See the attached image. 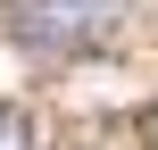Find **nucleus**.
Returning <instances> with one entry per match:
<instances>
[{"label":"nucleus","instance_id":"1","mask_svg":"<svg viewBox=\"0 0 158 150\" xmlns=\"http://www.w3.org/2000/svg\"><path fill=\"white\" fill-rule=\"evenodd\" d=\"M133 0H8V33L33 58H92L117 42Z\"/></svg>","mask_w":158,"mask_h":150},{"label":"nucleus","instance_id":"2","mask_svg":"<svg viewBox=\"0 0 158 150\" xmlns=\"http://www.w3.org/2000/svg\"><path fill=\"white\" fill-rule=\"evenodd\" d=\"M0 150H33V125H25V109H0Z\"/></svg>","mask_w":158,"mask_h":150}]
</instances>
